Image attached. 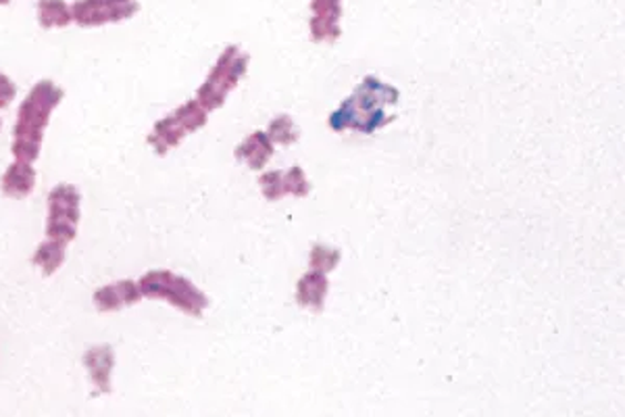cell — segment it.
<instances>
[{"instance_id":"6da1fadb","label":"cell","mask_w":625,"mask_h":417,"mask_svg":"<svg viewBox=\"0 0 625 417\" xmlns=\"http://www.w3.org/2000/svg\"><path fill=\"white\" fill-rule=\"evenodd\" d=\"M63 96L65 92L53 80H40L28 92L19 105L18 122L13 127L11 150L15 159L28 164L37 161L44 143V129L51 124L54 110L61 105Z\"/></svg>"},{"instance_id":"7a4b0ae2","label":"cell","mask_w":625,"mask_h":417,"mask_svg":"<svg viewBox=\"0 0 625 417\" xmlns=\"http://www.w3.org/2000/svg\"><path fill=\"white\" fill-rule=\"evenodd\" d=\"M398 98V92L390 88L388 84H382L377 77H367L358 86V91L340 107L330 126L334 129H361L365 134H372L375 127L384 124V105H394Z\"/></svg>"},{"instance_id":"3957f363","label":"cell","mask_w":625,"mask_h":417,"mask_svg":"<svg viewBox=\"0 0 625 417\" xmlns=\"http://www.w3.org/2000/svg\"><path fill=\"white\" fill-rule=\"evenodd\" d=\"M138 286H140L143 296L167 301L174 307L186 311L195 317L202 315V311L209 305L207 296L198 291L190 280L181 278L178 273L153 270V272L144 273L138 280Z\"/></svg>"},{"instance_id":"277c9868","label":"cell","mask_w":625,"mask_h":417,"mask_svg":"<svg viewBox=\"0 0 625 417\" xmlns=\"http://www.w3.org/2000/svg\"><path fill=\"white\" fill-rule=\"evenodd\" d=\"M249 56L240 53L238 46H228L217 59L213 70L207 75L205 84L197 94V103L207 111L217 110L223 105L238 80L247 72Z\"/></svg>"},{"instance_id":"5b68a950","label":"cell","mask_w":625,"mask_h":417,"mask_svg":"<svg viewBox=\"0 0 625 417\" xmlns=\"http://www.w3.org/2000/svg\"><path fill=\"white\" fill-rule=\"evenodd\" d=\"M82 219V195L72 184L54 186L46 202V238L70 244Z\"/></svg>"},{"instance_id":"8992f818","label":"cell","mask_w":625,"mask_h":417,"mask_svg":"<svg viewBox=\"0 0 625 417\" xmlns=\"http://www.w3.org/2000/svg\"><path fill=\"white\" fill-rule=\"evenodd\" d=\"M207 113L209 111L200 107L197 101H190L186 105H181L174 113H169L167 117L159 119L150 136H148V145L153 146L159 155L169 153L192 132H197L198 127L207 124Z\"/></svg>"},{"instance_id":"52a82bcc","label":"cell","mask_w":625,"mask_h":417,"mask_svg":"<svg viewBox=\"0 0 625 417\" xmlns=\"http://www.w3.org/2000/svg\"><path fill=\"white\" fill-rule=\"evenodd\" d=\"M140 11L138 0H75L73 23L82 28H101L134 18Z\"/></svg>"},{"instance_id":"ba28073f","label":"cell","mask_w":625,"mask_h":417,"mask_svg":"<svg viewBox=\"0 0 625 417\" xmlns=\"http://www.w3.org/2000/svg\"><path fill=\"white\" fill-rule=\"evenodd\" d=\"M84 367H86L90 382L94 386V395H108L113 390V369H115L113 346H90L88 351L84 353Z\"/></svg>"},{"instance_id":"9c48e42d","label":"cell","mask_w":625,"mask_h":417,"mask_svg":"<svg viewBox=\"0 0 625 417\" xmlns=\"http://www.w3.org/2000/svg\"><path fill=\"white\" fill-rule=\"evenodd\" d=\"M140 299H143V292H140L138 282L119 280V282H111L107 286L94 292L92 303L101 313H115L129 305H136Z\"/></svg>"},{"instance_id":"30bf717a","label":"cell","mask_w":625,"mask_h":417,"mask_svg":"<svg viewBox=\"0 0 625 417\" xmlns=\"http://www.w3.org/2000/svg\"><path fill=\"white\" fill-rule=\"evenodd\" d=\"M34 188H37V169L28 161L15 159L2 174L0 190L9 199H25L34 192Z\"/></svg>"},{"instance_id":"8fae6325","label":"cell","mask_w":625,"mask_h":417,"mask_svg":"<svg viewBox=\"0 0 625 417\" xmlns=\"http://www.w3.org/2000/svg\"><path fill=\"white\" fill-rule=\"evenodd\" d=\"M340 2L342 0H313V37L317 40L338 38Z\"/></svg>"},{"instance_id":"7c38bea8","label":"cell","mask_w":625,"mask_h":417,"mask_svg":"<svg viewBox=\"0 0 625 417\" xmlns=\"http://www.w3.org/2000/svg\"><path fill=\"white\" fill-rule=\"evenodd\" d=\"M67 257V244L61 240L46 238L44 242L38 244L37 253L32 257L34 265L42 272V275H53L61 270Z\"/></svg>"},{"instance_id":"4fadbf2b","label":"cell","mask_w":625,"mask_h":417,"mask_svg":"<svg viewBox=\"0 0 625 417\" xmlns=\"http://www.w3.org/2000/svg\"><path fill=\"white\" fill-rule=\"evenodd\" d=\"M38 21L44 30H61L73 23L72 7L65 0H40Z\"/></svg>"},{"instance_id":"5bb4252c","label":"cell","mask_w":625,"mask_h":417,"mask_svg":"<svg viewBox=\"0 0 625 417\" xmlns=\"http://www.w3.org/2000/svg\"><path fill=\"white\" fill-rule=\"evenodd\" d=\"M236 155H238L240 161L250 165L252 169H261L263 165L268 164L269 157H271V143H269V138L263 132H257V134H252L250 138H247L242 145L238 146Z\"/></svg>"},{"instance_id":"9a60e30c","label":"cell","mask_w":625,"mask_h":417,"mask_svg":"<svg viewBox=\"0 0 625 417\" xmlns=\"http://www.w3.org/2000/svg\"><path fill=\"white\" fill-rule=\"evenodd\" d=\"M325 292H327V280L325 278H320L317 280V286H311V282L306 280V275L299 286V299L303 305H309L313 309H322L323 299H325Z\"/></svg>"},{"instance_id":"2e32d148","label":"cell","mask_w":625,"mask_h":417,"mask_svg":"<svg viewBox=\"0 0 625 417\" xmlns=\"http://www.w3.org/2000/svg\"><path fill=\"white\" fill-rule=\"evenodd\" d=\"M340 254L334 249H325L320 247L313 251V265H317V272H330L336 263H338Z\"/></svg>"},{"instance_id":"e0dca14e","label":"cell","mask_w":625,"mask_h":417,"mask_svg":"<svg viewBox=\"0 0 625 417\" xmlns=\"http://www.w3.org/2000/svg\"><path fill=\"white\" fill-rule=\"evenodd\" d=\"M18 96V86L13 84V80L4 73H0V110L11 107V103Z\"/></svg>"},{"instance_id":"ac0fdd59","label":"cell","mask_w":625,"mask_h":417,"mask_svg":"<svg viewBox=\"0 0 625 417\" xmlns=\"http://www.w3.org/2000/svg\"><path fill=\"white\" fill-rule=\"evenodd\" d=\"M11 0H0V7H4V4H9Z\"/></svg>"},{"instance_id":"d6986e66","label":"cell","mask_w":625,"mask_h":417,"mask_svg":"<svg viewBox=\"0 0 625 417\" xmlns=\"http://www.w3.org/2000/svg\"><path fill=\"white\" fill-rule=\"evenodd\" d=\"M0 126H2V122H0Z\"/></svg>"}]
</instances>
